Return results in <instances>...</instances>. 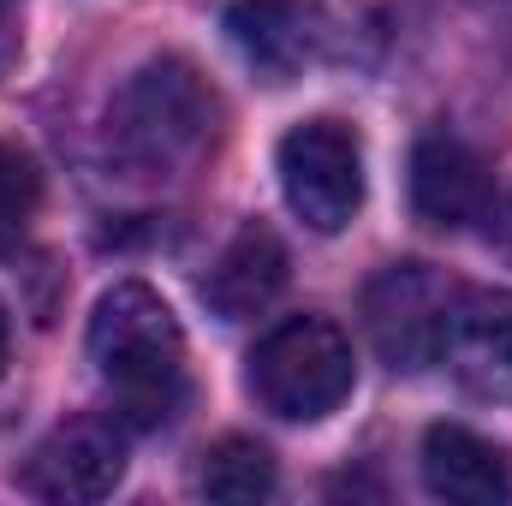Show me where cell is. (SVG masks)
I'll use <instances>...</instances> for the list:
<instances>
[{"instance_id":"cell-1","label":"cell","mask_w":512,"mask_h":506,"mask_svg":"<svg viewBox=\"0 0 512 506\" xmlns=\"http://www.w3.org/2000/svg\"><path fill=\"white\" fill-rule=\"evenodd\" d=\"M215 131H221V102L209 78L191 60L161 54V60H143L114 90L102 114V161L120 179L161 185L191 173L215 149Z\"/></svg>"},{"instance_id":"cell-2","label":"cell","mask_w":512,"mask_h":506,"mask_svg":"<svg viewBox=\"0 0 512 506\" xmlns=\"http://www.w3.org/2000/svg\"><path fill=\"white\" fill-rule=\"evenodd\" d=\"M90 364L120 399L126 423H167L185 393V334L155 286L120 280L90 316Z\"/></svg>"},{"instance_id":"cell-3","label":"cell","mask_w":512,"mask_h":506,"mask_svg":"<svg viewBox=\"0 0 512 506\" xmlns=\"http://www.w3.org/2000/svg\"><path fill=\"white\" fill-rule=\"evenodd\" d=\"M245 381L262 411H274L286 423H322L328 411H340L352 399L358 358H352V340L328 316H286L280 328H268L256 340Z\"/></svg>"},{"instance_id":"cell-4","label":"cell","mask_w":512,"mask_h":506,"mask_svg":"<svg viewBox=\"0 0 512 506\" xmlns=\"http://www.w3.org/2000/svg\"><path fill=\"white\" fill-rule=\"evenodd\" d=\"M280 191L310 233H346L364 209V149L340 120H304L280 137Z\"/></svg>"},{"instance_id":"cell-5","label":"cell","mask_w":512,"mask_h":506,"mask_svg":"<svg viewBox=\"0 0 512 506\" xmlns=\"http://www.w3.org/2000/svg\"><path fill=\"white\" fill-rule=\"evenodd\" d=\"M453 298H459V286L441 280L429 262H393V268H382L370 280V292H364V322H370L376 352L393 370L435 364Z\"/></svg>"},{"instance_id":"cell-6","label":"cell","mask_w":512,"mask_h":506,"mask_svg":"<svg viewBox=\"0 0 512 506\" xmlns=\"http://www.w3.org/2000/svg\"><path fill=\"white\" fill-rule=\"evenodd\" d=\"M120 477L126 429L114 417H72L24 459V489L42 501H102L120 489Z\"/></svg>"},{"instance_id":"cell-7","label":"cell","mask_w":512,"mask_h":506,"mask_svg":"<svg viewBox=\"0 0 512 506\" xmlns=\"http://www.w3.org/2000/svg\"><path fill=\"white\" fill-rule=\"evenodd\" d=\"M435 364H447V376L465 393L512 405V292H489V286L459 292Z\"/></svg>"},{"instance_id":"cell-8","label":"cell","mask_w":512,"mask_h":506,"mask_svg":"<svg viewBox=\"0 0 512 506\" xmlns=\"http://www.w3.org/2000/svg\"><path fill=\"white\" fill-rule=\"evenodd\" d=\"M411 209H417V221L447 227V233L483 221L495 209L489 203V161L447 131L423 137L411 149Z\"/></svg>"},{"instance_id":"cell-9","label":"cell","mask_w":512,"mask_h":506,"mask_svg":"<svg viewBox=\"0 0 512 506\" xmlns=\"http://www.w3.org/2000/svg\"><path fill=\"white\" fill-rule=\"evenodd\" d=\"M423 489L453 506H507L512 453L465 423H429L423 435Z\"/></svg>"},{"instance_id":"cell-10","label":"cell","mask_w":512,"mask_h":506,"mask_svg":"<svg viewBox=\"0 0 512 506\" xmlns=\"http://www.w3.org/2000/svg\"><path fill=\"white\" fill-rule=\"evenodd\" d=\"M227 36H233V48L245 54V66H251L256 78L286 84L316 54L322 6L316 0H233Z\"/></svg>"},{"instance_id":"cell-11","label":"cell","mask_w":512,"mask_h":506,"mask_svg":"<svg viewBox=\"0 0 512 506\" xmlns=\"http://www.w3.org/2000/svg\"><path fill=\"white\" fill-rule=\"evenodd\" d=\"M280 286H286V245L262 221H245L227 239V251L215 256V268L203 274V304L221 322H245L280 298Z\"/></svg>"},{"instance_id":"cell-12","label":"cell","mask_w":512,"mask_h":506,"mask_svg":"<svg viewBox=\"0 0 512 506\" xmlns=\"http://www.w3.org/2000/svg\"><path fill=\"white\" fill-rule=\"evenodd\" d=\"M274 453L251 441V435H227L203 453V471H197V489L209 501H268L274 495Z\"/></svg>"},{"instance_id":"cell-13","label":"cell","mask_w":512,"mask_h":506,"mask_svg":"<svg viewBox=\"0 0 512 506\" xmlns=\"http://www.w3.org/2000/svg\"><path fill=\"white\" fill-rule=\"evenodd\" d=\"M42 209V167L30 161V149L0 143V251H12L30 221Z\"/></svg>"},{"instance_id":"cell-14","label":"cell","mask_w":512,"mask_h":506,"mask_svg":"<svg viewBox=\"0 0 512 506\" xmlns=\"http://www.w3.org/2000/svg\"><path fill=\"white\" fill-rule=\"evenodd\" d=\"M489 215H495V245L512 256V191L501 197V203H495V209H489Z\"/></svg>"},{"instance_id":"cell-15","label":"cell","mask_w":512,"mask_h":506,"mask_svg":"<svg viewBox=\"0 0 512 506\" xmlns=\"http://www.w3.org/2000/svg\"><path fill=\"white\" fill-rule=\"evenodd\" d=\"M6 358H12V322H6V304H0V376H6Z\"/></svg>"}]
</instances>
